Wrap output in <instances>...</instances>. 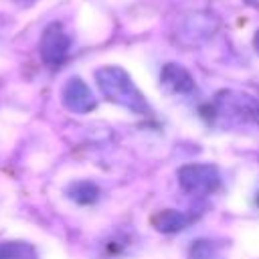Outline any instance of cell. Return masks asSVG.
I'll list each match as a JSON object with an SVG mask.
<instances>
[{
    "mask_svg": "<svg viewBox=\"0 0 259 259\" xmlns=\"http://www.w3.org/2000/svg\"><path fill=\"white\" fill-rule=\"evenodd\" d=\"M99 87L103 91V95L136 113H146L148 105L142 99V95L138 93V89L132 85L130 77L121 71V69H103L99 71Z\"/></svg>",
    "mask_w": 259,
    "mask_h": 259,
    "instance_id": "1",
    "label": "cell"
},
{
    "mask_svg": "<svg viewBox=\"0 0 259 259\" xmlns=\"http://www.w3.org/2000/svg\"><path fill=\"white\" fill-rule=\"evenodd\" d=\"M178 182L190 194H208L219 188L221 176L210 164H186L178 170Z\"/></svg>",
    "mask_w": 259,
    "mask_h": 259,
    "instance_id": "2",
    "label": "cell"
},
{
    "mask_svg": "<svg viewBox=\"0 0 259 259\" xmlns=\"http://www.w3.org/2000/svg\"><path fill=\"white\" fill-rule=\"evenodd\" d=\"M63 103L75 113H87L95 107V97L91 95L89 87L83 81L71 79L63 91Z\"/></svg>",
    "mask_w": 259,
    "mask_h": 259,
    "instance_id": "3",
    "label": "cell"
},
{
    "mask_svg": "<svg viewBox=\"0 0 259 259\" xmlns=\"http://www.w3.org/2000/svg\"><path fill=\"white\" fill-rule=\"evenodd\" d=\"M188 223H190V217H186L184 212L174 210V208L160 210L152 217V225L162 233H178V231L186 229Z\"/></svg>",
    "mask_w": 259,
    "mask_h": 259,
    "instance_id": "4",
    "label": "cell"
},
{
    "mask_svg": "<svg viewBox=\"0 0 259 259\" xmlns=\"http://www.w3.org/2000/svg\"><path fill=\"white\" fill-rule=\"evenodd\" d=\"M162 79L164 83H168L174 91H180V93H186L194 87L192 83V77L182 69V67H176V65H168L162 73Z\"/></svg>",
    "mask_w": 259,
    "mask_h": 259,
    "instance_id": "5",
    "label": "cell"
},
{
    "mask_svg": "<svg viewBox=\"0 0 259 259\" xmlns=\"http://www.w3.org/2000/svg\"><path fill=\"white\" fill-rule=\"evenodd\" d=\"M69 198H73L77 204H91L99 198V188L97 184L89 182V180H77L69 186Z\"/></svg>",
    "mask_w": 259,
    "mask_h": 259,
    "instance_id": "6",
    "label": "cell"
},
{
    "mask_svg": "<svg viewBox=\"0 0 259 259\" xmlns=\"http://www.w3.org/2000/svg\"><path fill=\"white\" fill-rule=\"evenodd\" d=\"M0 259H36L34 249L22 241L0 243Z\"/></svg>",
    "mask_w": 259,
    "mask_h": 259,
    "instance_id": "7",
    "label": "cell"
},
{
    "mask_svg": "<svg viewBox=\"0 0 259 259\" xmlns=\"http://www.w3.org/2000/svg\"><path fill=\"white\" fill-rule=\"evenodd\" d=\"M190 259H221V255H219V249L214 247V243H210L206 239H198L190 247Z\"/></svg>",
    "mask_w": 259,
    "mask_h": 259,
    "instance_id": "8",
    "label": "cell"
},
{
    "mask_svg": "<svg viewBox=\"0 0 259 259\" xmlns=\"http://www.w3.org/2000/svg\"><path fill=\"white\" fill-rule=\"evenodd\" d=\"M255 202H257V206H259V192H257V198H255Z\"/></svg>",
    "mask_w": 259,
    "mask_h": 259,
    "instance_id": "9",
    "label": "cell"
}]
</instances>
